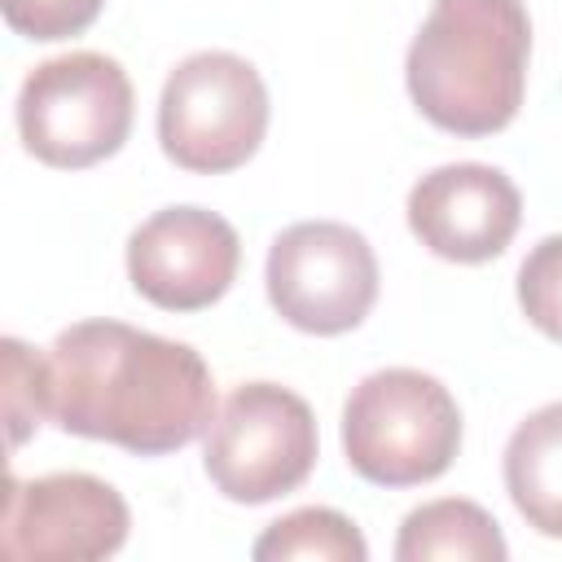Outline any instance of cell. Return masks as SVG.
<instances>
[{
  "label": "cell",
  "instance_id": "14",
  "mask_svg": "<svg viewBox=\"0 0 562 562\" xmlns=\"http://www.w3.org/2000/svg\"><path fill=\"white\" fill-rule=\"evenodd\" d=\"M0 395H4V422H9V448H22L31 430L48 417V356L31 351L22 338L0 342Z\"/></svg>",
  "mask_w": 562,
  "mask_h": 562
},
{
  "label": "cell",
  "instance_id": "1",
  "mask_svg": "<svg viewBox=\"0 0 562 562\" xmlns=\"http://www.w3.org/2000/svg\"><path fill=\"white\" fill-rule=\"evenodd\" d=\"M48 417L66 435L162 457L215 422V382L189 342L123 321H79L48 347Z\"/></svg>",
  "mask_w": 562,
  "mask_h": 562
},
{
  "label": "cell",
  "instance_id": "2",
  "mask_svg": "<svg viewBox=\"0 0 562 562\" xmlns=\"http://www.w3.org/2000/svg\"><path fill=\"white\" fill-rule=\"evenodd\" d=\"M531 18L522 0H435L404 61L413 105L452 136H492L527 92Z\"/></svg>",
  "mask_w": 562,
  "mask_h": 562
},
{
  "label": "cell",
  "instance_id": "15",
  "mask_svg": "<svg viewBox=\"0 0 562 562\" xmlns=\"http://www.w3.org/2000/svg\"><path fill=\"white\" fill-rule=\"evenodd\" d=\"M518 307L553 342H562V233L531 246L518 268Z\"/></svg>",
  "mask_w": 562,
  "mask_h": 562
},
{
  "label": "cell",
  "instance_id": "9",
  "mask_svg": "<svg viewBox=\"0 0 562 562\" xmlns=\"http://www.w3.org/2000/svg\"><path fill=\"white\" fill-rule=\"evenodd\" d=\"M237 228L202 206L154 211L127 237V277L140 299L162 312H202L220 303L237 277Z\"/></svg>",
  "mask_w": 562,
  "mask_h": 562
},
{
  "label": "cell",
  "instance_id": "16",
  "mask_svg": "<svg viewBox=\"0 0 562 562\" xmlns=\"http://www.w3.org/2000/svg\"><path fill=\"white\" fill-rule=\"evenodd\" d=\"M105 0H0L4 22L26 40H66L97 22Z\"/></svg>",
  "mask_w": 562,
  "mask_h": 562
},
{
  "label": "cell",
  "instance_id": "10",
  "mask_svg": "<svg viewBox=\"0 0 562 562\" xmlns=\"http://www.w3.org/2000/svg\"><path fill=\"white\" fill-rule=\"evenodd\" d=\"M413 237L448 263L496 259L522 220L518 184L487 162H443L408 189Z\"/></svg>",
  "mask_w": 562,
  "mask_h": 562
},
{
  "label": "cell",
  "instance_id": "5",
  "mask_svg": "<svg viewBox=\"0 0 562 562\" xmlns=\"http://www.w3.org/2000/svg\"><path fill=\"white\" fill-rule=\"evenodd\" d=\"M268 132V88L259 70L237 53L184 57L158 97L162 154L198 176H220L255 158Z\"/></svg>",
  "mask_w": 562,
  "mask_h": 562
},
{
  "label": "cell",
  "instance_id": "6",
  "mask_svg": "<svg viewBox=\"0 0 562 562\" xmlns=\"http://www.w3.org/2000/svg\"><path fill=\"white\" fill-rule=\"evenodd\" d=\"M316 417L277 382L237 386L206 426V479L237 505H268L307 483L316 465Z\"/></svg>",
  "mask_w": 562,
  "mask_h": 562
},
{
  "label": "cell",
  "instance_id": "4",
  "mask_svg": "<svg viewBox=\"0 0 562 562\" xmlns=\"http://www.w3.org/2000/svg\"><path fill=\"white\" fill-rule=\"evenodd\" d=\"M22 145L61 171L92 167L123 149L132 132V79L92 48L40 61L18 92Z\"/></svg>",
  "mask_w": 562,
  "mask_h": 562
},
{
  "label": "cell",
  "instance_id": "11",
  "mask_svg": "<svg viewBox=\"0 0 562 562\" xmlns=\"http://www.w3.org/2000/svg\"><path fill=\"white\" fill-rule=\"evenodd\" d=\"M505 487L527 527L562 540V400L514 426L505 443Z\"/></svg>",
  "mask_w": 562,
  "mask_h": 562
},
{
  "label": "cell",
  "instance_id": "13",
  "mask_svg": "<svg viewBox=\"0 0 562 562\" xmlns=\"http://www.w3.org/2000/svg\"><path fill=\"white\" fill-rule=\"evenodd\" d=\"M255 562H364L369 544L356 531L351 518L325 505L294 509L277 518L259 540H255Z\"/></svg>",
  "mask_w": 562,
  "mask_h": 562
},
{
  "label": "cell",
  "instance_id": "7",
  "mask_svg": "<svg viewBox=\"0 0 562 562\" xmlns=\"http://www.w3.org/2000/svg\"><path fill=\"white\" fill-rule=\"evenodd\" d=\"M268 303L303 334H347L378 299V255L351 224L303 220L268 246Z\"/></svg>",
  "mask_w": 562,
  "mask_h": 562
},
{
  "label": "cell",
  "instance_id": "12",
  "mask_svg": "<svg viewBox=\"0 0 562 562\" xmlns=\"http://www.w3.org/2000/svg\"><path fill=\"white\" fill-rule=\"evenodd\" d=\"M505 562L509 544L496 527V518L461 496L426 501L417 505L395 540V562Z\"/></svg>",
  "mask_w": 562,
  "mask_h": 562
},
{
  "label": "cell",
  "instance_id": "8",
  "mask_svg": "<svg viewBox=\"0 0 562 562\" xmlns=\"http://www.w3.org/2000/svg\"><path fill=\"white\" fill-rule=\"evenodd\" d=\"M127 501L92 474L9 479L0 553L13 562H88L110 558L127 540Z\"/></svg>",
  "mask_w": 562,
  "mask_h": 562
},
{
  "label": "cell",
  "instance_id": "3",
  "mask_svg": "<svg viewBox=\"0 0 562 562\" xmlns=\"http://www.w3.org/2000/svg\"><path fill=\"white\" fill-rule=\"evenodd\" d=\"M461 448V408L452 391L422 369H378L342 404L347 465L378 487H417L439 479Z\"/></svg>",
  "mask_w": 562,
  "mask_h": 562
}]
</instances>
